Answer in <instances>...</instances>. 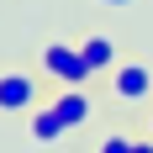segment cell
I'll use <instances>...</instances> for the list:
<instances>
[{
	"instance_id": "obj_1",
	"label": "cell",
	"mask_w": 153,
	"mask_h": 153,
	"mask_svg": "<svg viewBox=\"0 0 153 153\" xmlns=\"http://www.w3.org/2000/svg\"><path fill=\"white\" fill-rule=\"evenodd\" d=\"M37 63H42L48 79H58V85H90L95 69L85 63V53H79L74 42H48L42 53H37Z\"/></svg>"
},
{
	"instance_id": "obj_2",
	"label": "cell",
	"mask_w": 153,
	"mask_h": 153,
	"mask_svg": "<svg viewBox=\"0 0 153 153\" xmlns=\"http://www.w3.org/2000/svg\"><path fill=\"white\" fill-rule=\"evenodd\" d=\"M153 95V69L148 63H116L111 69V100L116 106H143Z\"/></svg>"
},
{
	"instance_id": "obj_3",
	"label": "cell",
	"mask_w": 153,
	"mask_h": 153,
	"mask_svg": "<svg viewBox=\"0 0 153 153\" xmlns=\"http://www.w3.org/2000/svg\"><path fill=\"white\" fill-rule=\"evenodd\" d=\"M37 100H42V85L32 74H21V69H5L0 74V111L11 116V111H37Z\"/></svg>"
},
{
	"instance_id": "obj_4",
	"label": "cell",
	"mask_w": 153,
	"mask_h": 153,
	"mask_svg": "<svg viewBox=\"0 0 153 153\" xmlns=\"http://www.w3.org/2000/svg\"><path fill=\"white\" fill-rule=\"evenodd\" d=\"M48 106L63 116V127H85V122H90V111H95L90 95H85V85H63V95H53Z\"/></svg>"
},
{
	"instance_id": "obj_5",
	"label": "cell",
	"mask_w": 153,
	"mask_h": 153,
	"mask_svg": "<svg viewBox=\"0 0 153 153\" xmlns=\"http://www.w3.org/2000/svg\"><path fill=\"white\" fill-rule=\"evenodd\" d=\"M79 53H85V63H90L95 74L116 69V42H111V37H100V32H95V37H85V42H79Z\"/></svg>"
},
{
	"instance_id": "obj_6",
	"label": "cell",
	"mask_w": 153,
	"mask_h": 153,
	"mask_svg": "<svg viewBox=\"0 0 153 153\" xmlns=\"http://www.w3.org/2000/svg\"><path fill=\"white\" fill-rule=\"evenodd\" d=\"M63 132H69V127H63V116H58L53 106H37V111H32V143L48 148V143H58Z\"/></svg>"
},
{
	"instance_id": "obj_7",
	"label": "cell",
	"mask_w": 153,
	"mask_h": 153,
	"mask_svg": "<svg viewBox=\"0 0 153 153\" xmlns=\"http://www.w3.org/2000/svg\"><path fill=\"white\" fill-rule=\"evenodd\" d=\"M132 143H137V137H127V132H111V137L100 143V153H132Z\"/></svg>"
},
{
	"instance_id": "obj_8",
	"label": "cell",
	"mask_w": 153,
	"mask_h": 153,
	"mask_svg": "<svg viewBox=\"0 0 153 153\" xmlns=\"http://www.w3.org/2000/svg\"><path fill=\"white\" fill-rule=\"evenodd\" d=\"M132 153H153V143H132Z\"/></svg>"
},
{
	"instance_id": "obj_9",
	"label": "cell",
	"mask_w": 153,
	"mask_h": 153,
	"mask_svg": "<svg viewBox=\"0 0 153 153\" xmlns=\"http://www.w3.org/2000/svg\"><path fill=\"white\" fill-rule=\"evenodd\" d=\"M100 5H132V0H100Z\"/></svg>"
},
{
	"instance_id": "obj_10",
	"label": "cell",
	"mask_w": 153,
	"mask_h": 153,
	"mask_svg": "<svg viewBox=\"0 0 153 153\" xmlns=\"http://www.w3.org/2000/svg\"><path fill=\"white\" fill-rule=\"evenodd\" d=\"M148 132H153V127H148Z\"/></svg>"
}]
</instances>
